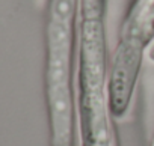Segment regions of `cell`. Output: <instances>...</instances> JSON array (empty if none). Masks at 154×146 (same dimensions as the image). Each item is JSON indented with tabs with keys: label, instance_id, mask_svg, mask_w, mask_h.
Wrapping results in <instances>:
<instances>
[{
	"label": "cell",
	"instance_id": "6da1fadb",
	"mask_svg": "<svg viewBox=\"0 0 154 146\" xmlns=\"http://www.w3.org/2000/svg\"><path fill=\"white\" fill-rule=\"evenodd\" d=\"M107 0H79L77 113L80 146H116L109 107Z\"/></svg>",
	"mask_w": 154,
	"mask_h": 146
},
{
	"label": "cell",
	"instance_id": "7a4b0ae2",
	"mask_svg": "<svg viewBox=\"0 0 154 146\" xmlns=\"http://www.w3.org/2000/svg\"><path fill=\"white\" fill-rule=\"evenodd\" d=\"M154 42V0H134L113 50L109 68V107L113 119L130 110L146 51Z\"/></svg>",
	"mask_w": 154,
	"mask_h": 146
},
{
	"label": "cell",
	"instance_id": "3957f363",
	"mask_svg": "<svg viewBox=\"0 0 154 146\" xmlns=\"http://www.w3.org/2000/svg\"><path fill=\"white\" fill-rule=\"evenodd\" d=\"M146 59L149 60V62H152L154 63V42L151 44V47L148 48V51H146Z\"/></svg>",
	"mask_w": 154,
	"mask_h": 146
},
{
	"label": "cell",
	"instance_id": "277c9868",
	"mask_svg": "<svg viewBox=\"0 0 154 146\" xmlns=\"http://www.w3.org/2000/svg\"><path fill=\"white\" fill-rule=\"evenodd\" d=\"M149 146H154V133H152V137H151V142H149Z\"/></svg>",
	"mask_w": 154,
	"mask_h": 146
}]
</instances>
